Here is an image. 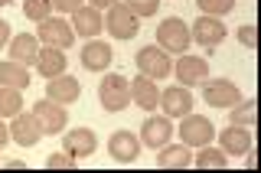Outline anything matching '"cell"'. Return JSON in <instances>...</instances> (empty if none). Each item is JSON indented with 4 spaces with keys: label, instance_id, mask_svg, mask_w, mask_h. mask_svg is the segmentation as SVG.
<instances>
[{
    "label": "cell",
    "instance_id": "ba28073f",
    "mask_svg": "<svg viewBox=\"0 0 261 173\" xmlns=\"http://www.w3.org/2000/svg\"><path fill=\"white\" fill-rule=\"evenodd\" d=\"M202 98H206V105H212V108H232V105L242 102V92L235 82L228 79H206L202 82Z\"/></svg>",
    "mask_w": 261,
    "mask_h": 173
},
{
    "label": "cell",
    "instance_id": "836d02e7",
    "mask_svg": "<svg viewBox=\"0 0 261 173\" xmlns=\"http://www.w3.org/2000/svg\"><path fill=\"white\" fill-rule=\"evenodd\" d=\"M10 36H13V33H10V23H7V20H0V49H7Z\"/></svg>",
    "mask_w": 261,
    "mask_h": 173
},
{
    "label": "cell",
    "instance_id": "d590c367",
    "mask_svg": "<svg viewBox=\"0 0 261 173\" xmlns=\"http://www.w3.org/2000/svg\"><path fill=\"white\" fill-rule=\"evenodd\" d=\"M88 4H92L95 10H108V7H114L118 0H88Z\"/></svg>",
    "mask_w": 261,
    "mask_h": 173
},
{
    "label": "cell",
    "instance_id": "d4e9b609",
    "mask_svg": "<svg viewBox=\"0 0 261 173\" xmlns=\"http://www.w3.org/2000/svg\"><path fill=\"white\" fill-rule=\"evenodd\" d=\"M0 85H10V88H20V92H27L30 88V69L13 59L0 62Z\"/></svg>",
    "mask_w": 261,
    "mask_h": 173
},
{
    "label": "cell",
    "instance_id": "4dcf8cb0",
    "mask_svg": "<svg viewBox=\"0 0 261 173\" xmlns=\"http://www.w3.org/2000/svg\"><path fill=\"white\" fill-rule=\"evenodd\" d=\"M43 167H46V170H75V167H79V160L72 157V154H65V151H59V154H49Z\"/></svg>",
    "mask_w": 261,
    "mask_h": 173
},
{
    "label": "cell",
    "instance_id": "484cf974",
    "mask_svg": "<svg viewBox=\"0 0 261 173\" xmlns=\"http://www.w3.org/2000/svg\"><path fill=\"white\" fill-rule=\"evenodd\" d=\"M255 121H258V102H251V98H242L239 105H232V108H228V125L255 128Z\"/></svg>",
    "mask_w": 261,
    "mask_h": 173
},
{
    "label": "cell",
    "instance_id": "d6a6232c",
    "mask_svg": "<svg viewBox=\"0 0 261 173\" xmlns=\"http://www.w3.org/2000/svg\"><path fill=\"white\" fill-rule=\"evenodd\" d=\"M82 4H85V0H53V10H59V13H75Z\"/></svg>",
    "mask_w": 261,
    "mask_h": 173
},
{
    "label": "cell",
    "instance_id": "44dd1931",
    "mask_svg": "<svg viewBox=\"0 0 261 173\" xmlns=\"http://www.w3.org/2000/svg\"><path fill=\"white\" fill-rule=\"evenodd\" d=\"M157 167H160V170H186V167H193V147H186L183 141L160 147Z\"/></svg>",
    "mask_w": 261,
    "mask_h": 173
},
{
    "label": "cell",
    "instance_id": "9a60e30c",
    "mask_svg": "<svg viewBox=\"0 0 261 173\" xmlns=\"http://www.w3.org/2000/svg\"><path fill=\"white\" fill-rule=\"evenodd\" d=\"M62 151L72 154L75 160L82 157H92V154L98 151V137L92 128H75V131H65L62 134Z\"/></svg>",
    "mask_w": 261,
    "mask_h": 173
},
{
    "label": "cell",
    "instance_id": "d6986e66",
    "mask_svg": "<svg viewBox=\"0 0 261 173\" xmlns=\"http://www.w3.org/2000/svg\"><path fill=\"white\" fill-rule=\"evenodd\" d=\"M72 30H75V36H85V39H95L98 33L105 30V16L101 10H95L92 4H82L75 13H72Z\"/></svg>",
    "mask_w": 261,
    "mask_h": 173
},
{
    "label": "cell",
    "instance_id": "74e56055",
    "mask_svg": "<svg viewBox=\"0 0 261 173\" xmlns=\"http://www.w3.org/2000/svg\"><path fill=\"white\" fill-rule=\"evenodd\" d=\"M7 4H13V0H0V7H7Z\"/></svg>",
    "mask_w": 261,
    "mask_h": 173
},
{
    "label": "cell",
    "instance_id": "e0dca14e",
    "mask_svg": "<svg viewBox=\"0 0 261 173\" xmlns=\"http://www.w3.org/2000/svg\"><path fill=\"white\" fill-rule=\"evenodd\" d=\"M141 137H134L130 131H114V134L108 137V154L118 163H134L137 157H141Z\"/></svg>",
    "mask_w": 261,
    "mask_h": 173
},
{
    "label": "cell",
    "instance_id": "6da1fadb",
    "mask_svg": "<svg viewBox=\"0 0 261 173\" xmlns=\"http://www.w3.org/2000/svg\"><path fill=\"white\" fill-rule=\"evenodd\" d=\"M98 102H101L105 111L118 114L130 105V82L118 72H105V79L98 82Z\"/></svg>",
    "mask_w": 261,
    "mask_h": 173
},
{
    "label": "cell",
    "instance_id": "603a6c76",
    "mask_svg": "<svg viewBox=\"0 0 261 173\" xmlns=\"http://www.w3.org/2000/svg\"><path fill=\"white\" fill-rule=\"evenodd\" d=\"M65 65H69V59H65V49L43 46V49H39V56H36V65H33V69H36L43 79H53V76H62Z\"/></svg>",
    "mask_w": 261,
    "mask_h": 173
},
{
    "label": "cell",
    "instance_id": "cb8c5ba5",
    "mask_svg": "<svg viewBox=\"0 0 261 173\" xmlns=\"http://www.w3.org/2000/svg\"><path fill=\"white\" fill-rule=\"evenodd\" d=\"M196 151L199 154H193V167H199V170H225L228 167V154L222 147L202 144V147H196Z\"/></svg>",
    "mask_w": 261,
    "mask_h": 173
},
{
    "label": "cell",
    "instance_id": "52a82bcc",
    "mask_svg": "<svg viewBox=\"0 0 261 173\" xmlns=\"http://www.w3.org/2000/svg\"><path fill=\"white\" fill-rule=\"evenodd\" d=\"M33 118L39 121L43 134H62L65 125H69V111H65V105L49 102V98H39V102L33 105Z\"/></svg>",
    "mask_w": 261,
    "mask_h": 173
},
{
    "label": "cell",
    "instance_id": "4316f807",
    "mask_svg": "<svg viewBox=\"0 0 261 173\" xmlns=\"http://www.w3.org/2000/svg\"><path fill=\"white\" fill-rule=\"evenodd\" d=\"M20 111H23V92L20 88H10V85H0V118L10 121Z\"/></svg>",
    "mask_w": 261,
    "mask_h": 173
},
{
    "label": "cell",
    "instance_id": "5b68a950",
    "mask_svg": "<svg viewBox=\"0 0 261 173\" xmlns=\"http://www.w3.org/2000/svg\"><path fill=\"white\" fill-rule=\"evenodd\" d=\"M36 39L43 46H53V49H69L75 43V30H72V23L62 20V16H49V20L39 23Z\"/></svg>",
    "mask_w": 261,
    "mask_h": 173
},
{
    "label": "cell",
    "instance_id": "8992f818",
    "mask_svg": "<svg viewBox=\"0 0 261 173\" xmlns=\"http://www.w3.org/2000/svg\"><path fill=\"white\" fill-rule=\"evenodd\" d=\"M105 30H108L114 39H134L137 33H141V20L118 0V4L108 7V13H105Z\"/></svg>",
    "mask_w": 261,
    "mask_h": 173
},
{
    "label": "cell",
    "instance_id": "2e32d148",
    "mask_svg": "<svg viewBox=\"0 0 261 173\" xmlns=\"http://www.w3.org/2000/svg\"><path fill=\"white\" fill-rule=\"evenodd\" d=\"M46 98L49 102H59V105H75L82 98V82L72 79V76H53L46 79Z\"/></svg>",
    "mask_w": 261,
    "mask_h": 173
},
{
    "label": "cell",
    "instance_id": "e575fe53",
    "mask_svg": "<svg viewBox=\"0 0 261 173\" xmlns=\"http://www.w3.org/2000/svg\"><path fill=\"white\" fill-rule=\"evenodd\" d=\"M7 144H10V125H7V121L0 118V151H4Z\"/></svg>",
    "mask_w": 261,
    "mask_h": 173
},
{
    "label": "cell",
    "instance_id": "f1b7e54d",
    "mask_svg": "<svg viewBox=\"0 0 261 173\" xmlns=\"http://www.w3.org/2000/svg\"><path fill=\"white\" fill-rule=\"evenodd\" d=\"M196 7H199L202 16H219L222 20L225 13L235 10V0H196Z\"/></svg>",
    "mask_w": 261,
    "mask_h": 173
},
{
    "label": "cell",
    "instance_id": "ffe728a7",
    "mask_svg": "<svg viewBox=\"0 0 261 173\" xmlns=\"http://www.w3.org/2000/svg\"><path fill=\"white\" fill-rule=\"evenodd\" d=\"M39 49H43V43H39L33 33H20V36H10V43H7V53H10V59L13 62H20V65H36V56H39Z\"/></svg>",
    "mask_w": 261,
    "mask_h": 173
},
{
    "label": "cell",
    "instance_id": "7a4b0ae2",
    "mask_svg": "<svg viewBox=\"0 0 261 173\" xmlns=\"http://www.w3.org/2000/svg\"><path fill=\"white\" fill-rule=\"evenodd\" d=\"M157 46L167 49V53H179V56H183L186 49L193 46L190 23H183L179 16H167V20H160V27H157Z\"/></svg>",
    "mask_w": 261,
    "mask_h": 173
},
{
    "label": "cell",
    "instance_id": "3957f363",
    "mask_svg": "<svg viewBox=\"0 0 261 173\" xmlns=\"http://www.w3.org/2000/svg\"><path fill=\"white\" fill-rule=\"evenodd\" d=\"M137 69H141V76L160 82V79L173 76V59H170V53L160 49V46H144L141 53H137Z\"/></svg>",
    "mask_w": 261,
    "mask_h": 173
},
{
    "label": "cell",
    "instance_id": "f546056e",
    "mask_svg": "<svg viewBox=\"0 0 261 173\" xmlns=\"http://www.w3.org/2000/svg\"><path fill=\"white\" fill-rule=\"evenodd\" d=\"M121 4H124L127 10L137 16V20H147V16H153V13H157L160 0H121Z\"/></svg>",
    "mask_w": 261,
    "mask_h": 173
},
{
    "label": "cell",
    "instance_id": "ac0fdd59",
    "mask_svg": "<svg viewBox=\"0 0 261 173\" xmlns=\"http://www.w3.org/2000/svg\"><path fill=\"white\" fill-rule=\"evenodd\" d=\"M251 128H239V125H228L225 131H219V147L228 154V157H245L251 154Z\"/></svg>",
    "mask_w": 261,
    "mask_h": 173
},
{
    "label": "cell",
    "instance_id": "8d00e7d4",
    "mask_svg": "<svg viewBox=\"0 0 261 173\" xmlns=\"http://www.w3.org/2000/svg\"><path fill=\"white\" fill-rule=\"evenodd\" d=\"M4 167H7V170H27V163H23V160H7Z\"/></svg>",
    "mask_w": 261,
    "mask_h": 173
},
{
    "label": "cell",
    "instance_id": "83f0119b",
    "mask_svg": "<svg viewBox=\"0 0 261 173\" xmlns=\"http://www.w3.org/2000/svg\"><path fill=\"white\" fill-rule=\"evenodd\" d=\"M23 16L33 23H43L53 16V0H23Z\"/></svg>",
    "mask_w": 261,
    "mask_h": 173
},
{
    "label": "cell",
    "instance_id": "1f68e13d",
    "mask_svg": "<svg viewBox=\"0 0 261 173\" xmlns=\"http://www.w3.org/2000/svg\"><path fill=\"white\" fill-rule=\"evenodd\" d=\"M239 43L245 49H255L258 46V30H255V23H245V27L239 30Z\"/></svg>",
    "mask_w": 261,
    "mask_h": 173
},
{
    "label": "cell",
    "instance_id": "7c38bea8",
    "mask_svg": "<svg viewBox=\"0 0 261 173\" xmlns=\"http://www.w3.org/2000/svg\"><path fill=\"white\" fill-rule=\"evenodd\" d=\"M39 137H43V128L39 121L33 118V111H20L10 118V141L20 144V147H36Z\"/></svg>",
    "mask_w": 261,
    "mask_h": 173
},
{
    "label": "cell",
    "instance_id": "8fae6325",
    "mask_svg": "<svg viewBox=\"0 0 261 173\" xmlns=\"http://www.w3.org/2000/svg\"><path fill=\"white\" fill-rule=\"evenodd\" d=\"M173 76L179 79V85L193 88V85H202V82L209 79V62L202 59V56H179L173 62Z\"/></svg>",
    "mask_w": 261,
    "mask_h": 173
},
{
    "label": "cell",
    "instance_id": "7402d4cb",
    "mask_svg": "<svg viewBox=\"0 0 261 173\" xmlns=\"http://www.w3.org/2000/svg\"><path fill=\"white\" fill-rule=\"evenodd\" d=\"M130 102H134L137 108H144V111H153V108L160 105V88H157V82L147 79V76H137L134 82H130Z\"/></svg>",
    "mask_w": 261,
    "mask_h": 173
},
{
    "label": "cell",
    "instance_id": "277c9868",
    "mask_svg": "<svg viewBox=\"0 0 261 173\" xmlns=\"http://www.w3.org/2000/svg\"><path fill=\"white\" fill-rule=\"evenodd\" d=\"M212 137H216V125L206 118V114H186V118H179V141L186 147H202V144H212Z\"/></svg>",
    "mask_w": 261,
    "mask_h": 173
},
{
    "label": "cell",
    "instance_id": "30bf717a",
    "mask_svg": "<svg viewBox=\"0 0 261 173\" xmlns=\"http://www.w3.org/2000/svg\"><path fill=\"white\" fill-rule=\"evenodd\" d=\"M170 137H173V118H167V114H150L141 125V144L150 147V151L167 147Z\"/></svg>",
    "mask_w": 261,
    "mask_h": 173
},
{
    "label": "cell",
    "instance_id": "9c48e42d",
    "mask_svg": "<svg viewBox=\"0 0 261 173\" xmlns=\"http://www.w3.org/2000/svg\"><path fill=\"white\" fill-rule=\"evenodd\" d=\"M190 36H193V43H199L206 49H216V46L225 43L228 30H225V23L219 20V16H199L196 23H190Z\"/></svg>",
    "mask_w": 261,
    "mask_h": 173
},
{
    "label": "cell",
    "instance_id": "4fadbf2b",
    "mask_svg": "<svg viewBox=\"0 0 261 173\" xmlns=\"http://www.w3.org/2000/svg\"><path fill=\"white\" fill-rule=\"evenodd\" d=\"M82 59V69L85 72H108L111 69V59H114V49L105 43V39H88L79 53Z\"/></svg>",
    "mask_w": 261,
    "mask_h": 173
},
{
    "label": "cell",
    "instance_id": "5bb4252c",
    "mask_svg": "<svg viewBox=\"0 0 261 173\" xmlns=\"http://www.w3.org/2000/svg\"><path fill=\"white\" fill-rule=\"evenodd\" d=\"M160 108L167 118H186V114L193 111V92L186 85H170V88H163L160 92Z\"/></svg>",
    "mask_w": 261,
    "mask_h": 173
},
{
    "label": "cell",
    "instance_id": "f35d334b",
    "mask_svg": "<svg viewBox=\"0 0 261 173\" xmlns=\"http://www.w3.org/2000/svg\"><path fill=\"white\" fill-rule=\"evenodd\" d=\"M0 167H4V160H0Z\"/></svg>",
    "mask_w": 261,
    "mask_h": 173
}]
</instances>
